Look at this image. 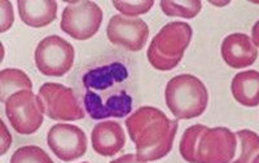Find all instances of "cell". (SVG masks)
Returning a JSON list of instances; mask_svg holds the SVG:
<instances>
[{
    "instance_id": "7a4b0ae2",
    "label": "cell",
    "mask_w": 259,
    "mask_h": 163,
    "mask_svg": "<svg viewBox=\"0 0 259 163\" xmlns=\"http://www.w3.org/2000/svg\"><path fill=\"white\" fill-rule=\"evenodd\" d=\"M179 123L162 110L142 106L126 119V128L142 162H154L168 154L174 145Z\"/></svg>"
},
{
    "instance_id": "9c48e42d",
    "label": "cell",
    "mask_w": 259,
    "mask_h": 163,
    "mask_svg": "<svg viewBox=\"0 0 259 163\" xmlns=\"http://www.w3.org/2000/svg\"><path fill=\"white\" fill-rule=\"evenodd\" d=\"M39 98L45 107V114L53 121H80L84 110L74 91L60 83H45L39 88Z\"/></svg>"
},
{
    "instance_id": "2e32d148",
    "label": "cell",
    "mask_w": 259,
    "mask_h": 163,
    "mask_svg": "<svg viewBox=\"0 0 259 163\" xmlns=\"http://www.w3.org/2000/svg\"><path fill=\"white\" fill-rule=\"evenodd\" d=\"M32 91V82L20 69H3L0 71V101L6 104L13 93Z\"/></svg>"
},
{
    "instance_id": "277c9868",
    "label": "cell",
    "mask_w": 259,
    "mask_h": 163,
    "mask_svg": "<svg viewBox=\"0 0 259 163\" xmlns=\"http://www.w3.org/2000/svg\"><path fill=\"white\" fill-rule=\"evenodd\" d=\"M165 101L177 119H193L202 116L207 109L209 91L197 77L180 74L166 84Z\"/></svg>"
},
{
    "instance_id": "9a60e30c",
    "label": "cell",
    "mask_w": 259,
    "mask_h": 163,
    "mask_svg": "<svg viewBox=\"0 0 259 163\" xmlns=\"http://www.w3.org/2000/svg\"><path fill=\"white\" fill-rule=\"evenodd\" d=\"M231 92L239 104L246 107L259 105V71L245 70L233 77Z\"/></svg>"
},
{
    "instance_id": "d6986e66",
    "label": "cell",
    "mask_w": 259,
    "mask_h": 163,
    "mask_svg": "<svg viewBox=\"0 0 259 163\" xmlns=\"http://www.w3.org/2000/svg\"><path fill=\"white\" fill-rule=\"evenodd\" d=\"M9 163H55L45 150L35 145L21 146L11 157Z\"/></svg>"
},
{
    "instance_id": "ffe728a7",
    "label": "cell",
    "mask_w": 259,
    "mask_h": 163,
    "mask_svg": "<svg viewBox=\"0 0 259 163\" xmlns=\"http://www.w3.org/2000/svg\"><path fill=\"white\" fill-rule=\"evenodd\" d=\"M154 6L153 0H140V2H127V0H113V7L122 13V16L136 18L145 15Z\"/></svg>"
},
{
    "instance_id": "7402d4cb",
    "label": "cell",
    "mask_w": 259,
    "mask_h": 163,
    "mask_svg": "<svg viewBox=\"0 0 259 163\" xmlns=\"http://www.w3.org/2000/svg\"><path fill=\"white\" fill-rule=\"evenodd\" d=\"M11 144H12V136H11V134L7 130L6 123L2 121V151H0V154H6Z\"/></svg>"
},
{
    "instance_id": "44dd1931",
    "label": "cell",
    "mask_w": 259,
    "mask_h": 163,
    "mask_svg": "<svg viewBox=\"0 0 259 163\" xmlns=\"http://www.w3.org/2000/svg\"><path fill=\"white\" fill-rule=\"evenodd\" d=\"M15 22L12 4L7 0H0V33H6Z\"/></svg>"
},
{
    "instance_id": "8992f818",
    "label": "cell",
    "mask_w": 259,
    "mask_h": 163,
    "mask_svg": "<svg viewBox=\"0 0 259 163\" xmlns=\"http://www.w3.org/2000/svg\"><path fill=\"white\" fill-rule=\"evenodd\" d=\"M6 114L16 132L35 134L45 121V107L32 91H20L6 101Z\"/></svg>"
},
{
    "instance_id": "5bb4252c",
    "label": "cell",
    "mask_w": 259,
    "mask_h": 163,
    "mask_svg": "<svg viewBox=\"0 0 259 163\" xmlns=\"http://www.w3.org/2000/svg\"><path fill=\"white\" fill-rule=\"evenodd\" d=\"M17 8L21 21L34 29L48 26L57 17L55 0H18Z\"/></svg>"
},
{
    "instance_id": "8fae6325",
    "label": "cell",
    "mask_w": 259,
    "mask_h": 163,
    "mask_svg": "<svg viewBox=\"0 0 259 163\" xmlns=\"http://www.w3.org/2000/svg\"><path fill=\"white\" fill-rule=\"evenodd\" d=\"M106 36L114 45L131 52H139L145 47L149 38V26L142 18H130L115 15L106 27Z\"/></svg>"
},
{
    "instance_id": "4fadbf2b",
    "label": "cell",
    "mask_w": 259,
    "mask_h": 163,
    "mask_svg": "<svg viewBox=\"0 0 259 163\" xmlns=\"http://www.w3.org/2000/svg\"><path fill=\"white\" fill-rule=\"evenodd\" d=\"M92 148L99 155L113 157L126 145L124 130L118 122L104 121L97 123L91 134Z\"/></svg>"
},
{
    "instance_id": "603a6c76",
    "label": "cell",
    "mask_w": 259,
    "mask_h": 163,
    "mask_svg": "<svg viewBox=\"0 0 259 163\" xmlns=\"http://www.w3.org/2000/svg\"><path fill=\"white\" fill-rule=\"evenodd\" d=\"M110 163H147V162H142V160L139 159L135 154H124L122 157L117 158V159L112 160Z\"/></svg>"
},
{
    "instance_id": "d4e9b609",
    "label": "cell",
    "mask_w": 259,
    "mask_h": 163,
    "mask_svg": "<svg viewBox=\"0 0 259 163\" xmlns=\"http://www.w3.org/2000/svg\"><path fill=\"white\" fill-rule=\"evenodd\" d=\"M231 2L230 0H227V2H224V3H214V2H211V4L212 6H217V7H223V6H228V4H230Z\"/></svg>"
},
{
    "instance_id": "cb8c5ba5",
    "label": "cell",
    "mask_w": 259,
    "mask_h": 163,
    "mask_svg": "<svg viewBox=\"0 0 259 163\" xmlns=\"http://www.w3.org/2000/svg\"><path fill=\"white\" fill-rule=\"evenodd\" d=\"M251 40L255 44V47L259 48V21H256L251 29Z\"/></svg>"
},
{
    "instance_id": "3957f363",
    "label": "cell",
    "mask_w": 259,
    "mask_h": 163,
    "mask_svg": "<svg viewBox=\"0 0 259 163\" xmlns=\"http://www.w3.org/2000/svg\"><path fill=\"white\" fill-rule=\"evenodd\" d=\"M179 151L189 163H231L237 153V136L227 127L194 125L184 131Z\"/></svg>"
},
{
    "instance_id": "484cf974",
    "label": "cell",
    "mask_w": 259,
    "mask_h": 163,
    "mask_svg": "<svg viewBox=\"0 0 259 163\" xmlns=\"http://www.w3.org/2000/svg\"><path fill=\"white\" fill-rule=\"evenodd\" d=\"M253 163H259V155H258V157H256L255 158V160H254V162Z\"/></svg>"
},
{
    "instance_id": "7c38bea8",
    "label": "cell",
    "mask_w": 259,
    "mask_h": 163,
    "mask_svg": "<svg viewBox=\"0 0 259 163\" xmlns=\"http://www.w3.org/2000/svg\"><path fill=\"white\" fill-rule=\"evenodd\" d=\"M224 63L232 69H245L258 59V48L246 34L233 33L223 39L221 47Z\"/></svg>"
},
{
    "instance_id": "52a82bcc",
    "label": "cell",
    "mask_w": 259,
    "mask_h": 163,
    "mask_svg": "<svg viewBox=\"0 0 259 163\" xmlns=\"http://www.w3.org/2000/svg\"><path fill=\"white\" fill-rule=\"evenodd\" d=\"M103 22V11L95 2L68 3L62 11L60 27L75 40H89L96 35Z\"/></svg>"
},
{
    "instance_id": "4316f807",
    "label": "cell",
    "mask_w": 259,
    "mask_h": 163,
    "mask_svg": "<svg viewBox=\"0 0 259 163\" xmlns=\"http://www.w3.org/2000/svg\"><path fill=\"white\" fill-rule=\"evenodd\" d=\"M82 163H90V162H82Z\"/></svg>"
},
{
    "instance_id": "ba28073f",
    "label": "cell",
    "mask_w": 259,
    "mask_h": 163,
    "mask_svg": "<svg viewBox=\"0 0 259 163\" xmlns=\"http://www.w3.org/2000/svg\"><path fill=\"white\" fill-rule=\"evenodd\" d=\"M74 47L59 35L41 39L35 48L34 60L36 69L46 77H62L74 65Z\"/></svg>"
},
{
    "instance_id": "6da1fadb",
    "label": "cell",
    "mask_w": 259,
    "mask_h": 163,
    "mask_svg": "<svg viewBox=\"0 0 259 163\" xmlns=\"http://www.w3.org/2000/svg\"><path fill=\"white\" fill-rule=\"evenodd\" d=\"M128 70L122 63H112L89 70L83 75L85 88L83 104L95 121L124 118L133 112V97L127 93L124 82Z\"/></svg>"
},
{
    "instance_id": "5b68a950",
    "label": "cell",
    "mask_w": 259,
    "mask_h": 163,
    "mask_svg": "<svg viewBox=\"0 0 259 163\" xmlns=\"http://www.w3.org/2000/svg\"><path fill=\"white\" fill-rule=\"evenodd\" d=\"M192 27L187 22H168L156 34L147 50L148 61L156 70L177 68L192 40Z\"/></svg>"
},
{
    "instance_id": "e0dca14e",
    "label": "cell",
    "mask_w": 259,
    "mask_h": 163,
    "mask_svg": "<svg viewBox=\"0 0 259 163\" xmlns=\"http://www.w3.org/2000/svg\"><path fill=\"white\" fill-rule=\"evenodd\" d=\"M237 153L231 163H253L259 155V135L251 130L236 132Z\"/></svg>"
},
{
    "instance_id": "ac0fdd59",
    "label": "cell",
    "mask_w": 259,
    "mask_h": 163,
    "mask_svg": "<svg viewBox=\"0 0 259 163\" xmlns=\"http://www.w3.org/2000/svg\"><path fill=\"white\" fill-rule=\"evenodd\" d=\"M159 6L162 12L168 17H182L187 20L196 17L202 8V3L200 0H184V2L161 0Z\"/></svg>"
},
{
    "instance_id": "30bf717a",
    "label": "cell",
    "mask_w": 259,
    "mask_h": 163,
    "mask_svg": "<svg viewBox=\"0 0 259 163\" xmlns=\"http://www.w3.org/2000/svg\"><path fill=\"white\" fill-rule=\"evenodd\" d=\"M47 144L52 153L64 162L83 157L87 151V136L78 126L59 123L50 128Z\"/></svg>"
}]
</instances>
